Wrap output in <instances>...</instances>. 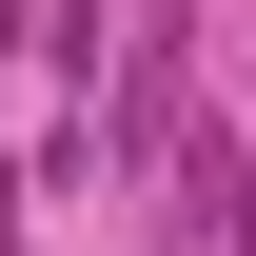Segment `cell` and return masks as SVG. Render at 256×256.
<instances>
[{"label":"cell","instance_id":"1","mask_svg":"<svg viewBox=\"0 0 256 256\" xmlns=\"http://www.w3.org/2000/svg\"><path fill=\"white\" fill-rule=\"evenodd\" d=\"M178 236L197 256H256V138H178Z\"/></svg>","mask_w":256,"mask_h":256}]
</instances>
